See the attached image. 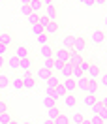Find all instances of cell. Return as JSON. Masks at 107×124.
Returning <instances> with one entry per match:
<instances>
[{
	"instance_id": "cell-1",
	"label": "cell",
	"mask_w": 107,
	"mask_h": 124,
	"mask_svg": "<svg viewBox=\"0 0 107 124\" xmlns=\"http://www.w3.org/2000/svg\"><path fill=\"white\" fill-rule=\"evenodd\" d=\"M53 58H54L56 62H62V64H68V62H69V51H68V49H64V47H54Z\"/></svg>"
},
{
	"instance_id": "cell-2",
	"label": "cell",
	"mask_w": 107,
	"mask_h": 124,
	"mask_svg": "<svg viewBox=\"0 0 107 124\" xmlns=\"http://www.w3.org/2000/svg\"><path fill=\"white\" fill-rule=\"evenodd\" d=\"M21 77H23V85H24L26 90H32L34 86L38 85V79H36V75H32V73H23Z\"/></svg>"
},
{
	"instance_id": "cell-3",
	"label": "cell",
	"mask_w": 107,
	"mask_h": 124,
	"mask_svg": "<svg viewBox=\"0 0 107 124\" xmlns=\"http://www.w3.org/2000/svg\"><path fill=\"white\" fill-rule=\"evenodd\" d=\"M34 75H36V79H38V81H41V83H47V81H49V77L53 75V71L47 70V68H43V66H39L38 70H36V73H34Z\"/></svg>"
},
{
	"instance_id": "cell-4",
	"label": "cell",
	"mask_w": 107,
	"mask_h": 124,
	"mask_svg": "<svg viewBox=\"0 0 107 124\" xmlns=\"http://www.w3.org/2000/svg\"><path fill=\"white\" fill-rule=\"evenodd\" d=\"M53 53H54V47L51 45V43H47V45H39V56H41L43 60L53 58Z\"/></svg>"
},
{
	"instance_id": "cell-5",
	"label": "cell",
	"mask_w": 107,
	"mask_h": 124,
	"mask_svg": "<svg viewBox=\"0 0 107 124\" xmlns=\"http://www.w3.org/2000/svg\"><path fill=\"white\" fill-rule=\"evenodd\" d=\"M13 54H15L19 60H23V58H30V51H28V47L26 45H17L15 49H13Z\"/></svg>"
},
{
	"instance_id": "cell-6",
	"label": "cell",
	"mask_w": 107,
	"mask_h": 124,
	"mask_svg": "<svg viewBox=\"0 0 107 124\" xmlns=\"http://www.w3.org/2000/svg\"><path fill=\"white\" fill-rule=\"evenodd\" d=\"M62 86L66 88V92L75 94V90H77V81L73 77H66V79H62Z\"/></svg>"
},
{
	"instance_id": "cell-7",
	"label": "cell",
	"mask_w": 107,
	"mask_h": 124,
	"mask_svg": "<svg viewBox=\"0 0 107 124\" xmlns=\"http://www.w3.org/2000/svg\"><path fill=\"white\" fill-rule=\"evenodd\" d=\"M99 75H101V70H99L98 62L90 60V66H88V71H86V77H90V79H98Z\"/></svg>"
},
{
	"instance_id": "cell-8",
	"label": "cell",
	"mask_w": 107,
	"mask_h": 124,
	"mask_svg": "<svg viewBox=\"0 0 107 124\" xmlns=\"http://www.w3.org/2000/svg\"><path fill=\"white\" fill-rule=\"evenodd\" d=\"M84 49H86V39H84L83 36H75V43H73V49H71V51L83 54Z\"/></svg>"
},
{
	"instance_id": "cell-9",
	"label": "cell",
	"mask_w": 107,
	"mask_h": 124,
	"mask_svg": "<svg viewBox=\"0 0 107 124\" xmlns=\"http://www.w3.org/2000/svg\"><path fill=\"white\" fill-rule=\"evenodd\" d=\"M92 43H96V45H101L103 41H105V32L101 30V28H94L92 30Z\"/></svg>"
},
{
	"instance_id": "cell-10",
	"label": "cell",
	"mask_w": 107,
	"mask_h": 124,
	"mask_svg": "<svg viewBox=\"0 0 107 124\" xmlns=\"http://www.w3.org/2000/svg\"><path fill=\"white\" fill-rule=\"evenodd\" d=\"M62 103H64V107H68V109H73L77 107V96L75 94H66L64 98H62Z\"/></svg>"
},
{
	"instance_id": "cell-11",
	"label": "cell",
	"mask_w": 107,
	"mask_h": 124,
	"mask_svg": "<svg viewBox=\"0 0 107 124\" xmlns=\"http://www.w3.org/2000/svg\"><path fill=\"white\" fill-rule=\"evenodd\" d=\"M19 70L23 71V73H32V70H34V62H32V58H23Z\"/></svg>"
},
{
	"instance_id": "cell-12",
	"label": "cell",
	"mask_w": 107,
	"mask_h": 124,
	"mask_svg": "<svg viewBox=\"0 0 107 124\" xmlns=\"http://www.w3.org/2000/svg\"><path fill=\"white\" fill-rule=\"evenodd\" d=\"M60 85H62V79H60V75L53 71V75L49 77V81L45 83V86H47V88H56V86H60Z\"/></svg>"
},
{
	"instance_id": "cell-13",
	"label": "cell",
	"mask_w": 107,
	"mask_h": 124,
	"mask_svg": "<svg viewBox=\"0 0 107 124\" xmlns=\"http://www.w3.org/2000/svg\"><path fill=\"white\" fill-rule=\"evenodd\" d=\"M6 66H8L9 70H19V66H21V60L17 58L15 54H9V56H6Z\"/></svg>"
},
{
	"instance_id": "cell-14",
	"label": "cell",
	"mask_w": 107,
	"mask_h": 124,
	"mask_svg": "<svg viewBox=\"0 0 107 124\" xmlns=\"http://www.w3.org/2000/svg\"><path fill=\"white\" fill-rule=\"evenodd\" d=\"M90 109H92V113H94V115H99L103 120H107V107H105V105H101L99 100H98V103H96L94 107H90Z\"/></svg>"
},
{
	"instance_id": "cell-15",
	"label": "cell",
	"mask_w": 107,
	"mask_h": 124,
	"mask_svg": "<svg viewBox=\"0 0 107 124\" xmlns=\"http://www.w3.org/2000/svg\"><path fill=\"white\" fill-rule=\"evenodd\" d=\"M0 43H4V45H13V36H11V32L9 30H0Z\"/></svg>"
},
{
	"instance_id": "cell-16",
	"label": "cell",
	"mask_w": 107,
	"mask_h": 124,
	"mask_svg": "<svg viewBox=\"0 0 107 124\" xmlns=\"http://www.w3.org/2000/svg\"><path fill=\"white\" fill-rule=\"evenodd\" d=\"M73 43H75V36H71V34H66L64 38H62V45L64 49H68V51H71L73 49Z\"/></svg>"
},
{
	"instance_id": "cell-17",
	"label": "cell",
	"mask_w": 107,
	"mask_h": 124,
	"mask_svg": "<svg viewBox=\"0 0 107 124\" xmlns=\"http://www.w3.org/2000/svg\"><path fill=\"white\" fill-rule=\"evenodd\" d=\"M98 86H99L98 79H90V77H88V85H86L84 94H96V92H98Z\"/></svg>"
},
{
	"instance_id": "cell-18",
	"label": "cell",
	"mask_w": 107,
	"mask_h": 124,
	"mask_svg": "<svg viewBox=\"0 0 107 124\" xmlns=\"http://www.w3.org/2000/svg\"><path fill=\"white\" fill-rule=\"evenodd\" d=\"M83 103L86 105V107H94V105L98 103L96 94H84V96H83Z\"/></svg>"
},
{
	"instance_id": "cell-19",
	"label": "cell",
	"mask_w": 107,
	"mask_h": 124,
	"mask_svg": "<svg viewBox=\"0 0 107 124\" xmlns=\"http://www.w3.org/2000/svg\"><path fill=\"white\" fill-rule=\"evenodd\" d=\"M83 62V54L75 53V51H69V62L68 64H71V66H79Z\"/></svg>"
},
{
	"instance_id": "cell-20",
	"label": "cell",
	"mask_w": 107,
	"mask_h": 124,
	"mask_svg": "<svg viewBox=\"0 0 107 124\" xmlns=\"http://www.w3.org/2000/svg\"><path fill=\"white\" fill-rule=\"evenodd\" d=\"M45 32L51 36V38H53V36H56V34L60 32V26H58V23H56V21H51V23H49V26L45 28Z\"/></svg>"
},
{
	"instance_id": "cell-21",
	"label": "cell",
	"mask_w": 107,
	"mask_h": 124,
	"mask_svg": "<svg viewBox=\"0 0 107 124\" xmlns=\"http://www.w3.org/2000/svg\"><path fill=\"white\" fill-rule=\"evenodd\" d=\"M9 86H13L17 92H19V90H23V88H24V85H23V77H21V75H19V77H11V85H9Z\"/></svg>"
},
{
	"instance_id": "cell-22",
	"label": "cell",
	"mask_w": 107,
	"mask_h": 124,
	"mask_svg": "<svg viewBox=\"0 0 107 124\" xmlns=\"http://www.w3.org/2000/svg\"><path fill=\"white\" fill-rule=\"evenodd\" d=\"M28 6H30L32 13H38V15H39V11L43 9V4H41V0H32V2L28 4Z\"/></svg>"
},
{
	"instance_id": "cell-23",
	"label": "cell",
	"mask_w": 107,
	"mask_h": 124,
	"mask_svg": "<svg viewBox=\"0 0 107 124\" xmlns=\"http://www.w3.org/2000/svg\"><path fill=\"white\" fill-rule=\"evenodd\" d=\"M36 41H38V45H47V43L51 41V36H49L47 32H43V34L36 36Z\"/></svg>"
},
{
	"instance_id": "cell-24",
	"label": "cell",
	"mask_w": 107,
	"mask_h": 124,
	"mask_svg": "<svg viewBox=\"0 0 107 124\" xmlns=\"http://www.w3.org/2000/svg\"><path fill=\"white\" fill-rule=\"evenodd\" d=\"M58 75H60L62 79H66V77H71V64H64Z\"/></svg>"
},
{
	"instance_id": "cell-25",
	"label": "cell",
	"mask_w": 107,
	"mask_h": 124,
	"mask_svg": "<svg viewBox=\"0 0 107 124\" xmlns=\"http://www.w3.org/2000/svg\"><path fill=\"white\" fill-rule=\"evenodd\" d=\"M45 15L49 17L51 21L56 19V8H54V4H53V6H45Z\"/></svg>"
},
{
	"instance_id": "cell-26",
	"label": "cell",
	"mask_w": 107,
	"mask_h": 124,
	"mask_svg": "<svg viewBox=\"0 0 107 124\" xmlns=\"http://www.w3.org/2000/svg\"><path fill=\"white\" fill-rule=\"evenodd\" d=\"M86 85H88V77H86V75H83V77H79L77 79V88H79V90H86Z\"/></svg>"
},
{
	"instance_id": "cell-27",
	"label": "cell",
	"mask_w": 107,
	"mask_h": 124,
	"mask_svg": "<svg viewBox=\"0 0 107 124\" xmlns=\"http://www.w3.org/2000/svg\"><path fill=\"white\" fill-rule=\"evenodd\" d=\"M9 85H11V77L0 73V88H6V86H9Z\"/></svg>"
},
{
	"instance_id": "cell-28",
	"label": "cell",
	"mask_w": 107,
	"mask_h": 124,
	"mask_svg": "<svg viewBox=\"0 0 107 124\" xmlns=\"http://www.w3.org/2000/svg\"><path fill=\"white\" fill-rule=\"evenodd\" d=\"M62 111L58 107H51V109H47V118H51V120H54V118H56V116L60 115Z\"/></svg>"
},
{
	"instance_id": "cell-29",
	"label": "cell",
	"mask_w": 107,
	"mask_h": 124,
	"mask_svg": "<svg viewBox=\"0 0 107 124\" xmlns=\"http://www.w3.org/2000/svg\"><path fill=\"white\" fill-rule=\"evenodd\" d=\"M54 124H69V116L66 113H60V115L54 118Z\"/></svg>"
},
{
	"instance_id": "cell-30",
	"label": "cell",
	"mask_w": 107,
	"mask_h": 124,
	"mask_svg": "<svg viewBox=\"0 0 107 124\" xmlns=\"http://www.w3.org/2000/svg\"><path fill=\"white\" fill-rule=\"evenodd\" d=\"M43 107H45V109L56 107V100H53V98H49V96H45V98H43Z\"/></svg>"
},
{
	"instance_id": "cell-31",
	"label": "cell",
	"mask_w": 107,
	"mask_h": 124,
	"mask_svg": "<svg viewBox=\"0 0 107 124\" xmlns=\"http://www.w3.org/2000/svg\"><path fill=\"white\" fill-rule=\"evenodd\" d=\"M83 75H84V73L81 71V68H79V66H71V77L75 79V81H77L79 77H83Z\"/></svg>"
},
{
	"instance_id": "cell-32",
	"label": "cell",
	"mask_w": 107,
	"mask_h": 124,
	"mask_svg": "<svg viewBox=\"0 0 107 124\" xmlns=\"http://www.w3.org/2000/svg\"><path fill=\"white\" fill-rule=\"evenodd\" d=\"M49 23H51V19H49V17H47L45 13H43V15H39V21H38V24L41 26V28H47V26H49Z\"/></svg>"
},
{
	"instance_id": "cell-33",
	"label": "cell",
	"mask_w": 107,
	"mask_h": 124,
	"mask_svg": "<svg viewBox=\"0 0 107 124\" xmlns=\"http://www.w3.org/2000/svg\"><path fill=\"white\" fill-rule=\"evenodd\" d=\"M83 120H84V116L81 115V113H75V115L69 118V124H81Z\"/></svg>"
},
{
	"instance_id": "cell-34",
	"label": "cell",
	"mask_w": 107,
	"mask_h": 124,
	"mask_svg": "<svg viewBox=\"0 0 107 124\" xmlns=\"http://www.w3.org/2000/svg\"><path fill=\"white\" fill-rule=\"evenodd\" d=\"M38 21H39V15H38V13H32V15H28V17H26V23L30 24V26L38 24Z\"/></svg>"
},
{
	"instance_id": "cell-35",
	"label": "cell",
	"mask_w": 107,
	"mask_h": 124,
	"mask_svg": "<svg viewBox=\"0 0 107 124\" xmlns=\"http://www.w3.org/2000/svg\"><path fill=\"white\" fill-rule=\"evenodd\" d=\"M11 120H13V118H11V115H9V111H8V113H2V115H0V124H9Z\"/></svg>"
},
{
	"instance_id": "cell-36",
	"label": "cell",
	"mask_w": 107,
	"mask_h": 124,
	"mask_svg": "<svg viewBox=\"0 0 107 124\" xmlns=\"http://www.w3.org/2000/svg\"><path fill=\"white\" fill-rule=\"evenodd\" d=\"M41 66L53 71V68H54V60H53V58H49V60H43V62H41Z\"/></svg>"
},
{
	"instance_id": "cell-37",
	"label": "cell",
	"mask_w": 107,
	"mask_h": 124,
	"mask_svg": "<svg viewBox=\"0 0 107 124\" xmlns=\"http://www.w3.org/2000/svg\"><path fill=\"white\" fill-rule=\"evenodd\" d=\"M88 66H90V60H84V58H83V62L79 64V68H81V71H83L84 75H86V71H88Z\"/></svg>"
},
{
	"instance_id": "cell-38",
	"label": "cell",
	"mask_w": 107,
	"mask_h": 124,
	"mask_svg": "<svg viewBox=\"0 0 107 124\" xmlns=\"http://www.w3.org/2000/svg\"><path fill=\"white\" fill-rule=\"evenodd\" d=\"M19 11H21V15H24V17L32 15V9H30V6H21V8H19Z\"/></svg>"
},
{
	"instance_id": "cell-39",
	"label": "cell",
	"mask_w": 107,
	"mask_h": 124,
	"mask_svg": "<svg viewBox=\"0 0 107 124\" xmlns=\"http://www.w3.org/2000/svg\"><path fill=\"white\" fill-rule=\"evenodd\" d=\"M98 83H99V86H103V88H107V73H101L98 77Z\"/></svg>"
},
{
	"instance_id": "cell-40",
	"label": "cell",
	"mask_w": 107,
	"mask_h": 124,
	"mask_svg": "<svg viewBox=\"0 0 107 124\" xmlns=\"http://www.w3.org/2000/svg\"><path fill=\"white\" fill-rule=\"evenodd\" d=\"M43 32H45V28H41L39 24H34V26H32V34H34V36H39V34H43Z\"/></svg>"
},
{
	"instance_id": "cell-41",
	"label": "cell",
	"mask_w": 107,
	"mask_h": 124,
	"mask_svg": "<svg viewBox=\"0 0 107 124\" xmlns=\"http://www.w3.org/2000/svg\"><path fill=\"white\" fill-rule=\"evenodd\" d=\"M8 53H9V47L8 45H4V43H0V56H8Z\"/></svg>"
},
{
	"instance_id": "cell-42",
	"label": "cell",
	"mask_w": 107,
	"mask_h": 124,
	"mask_svg": "<svg viewBox=\"0 0 107 124\" xmlns=\"http://www.w3.org/2000/svg\"><path fill=\"white\" fill-rule=\"evenodd\" d=\"M90 122H92V124H103V122H105V120H103V118H101V116H99V115H92Z\"/></svg>"
},
{
	"instance_id": "cell-43",
	"label": "cell",
	"mask_w": 107,
	"mask_h": 124,
	"mask_svg": "<svg viewBox=\"0 0 107 124\" xmlns=\"http://www.w3.org/2000/svg\"><path fill=\"white\" fill-rule=\"evenodd\" d=\"M81 4H83L84 8H94V6H96V0H83Z\"/></svg>"
},
{
	"instance_id": "cell-44",
	"label": "cell",
	"mask_w": 107,
	"mask_h": 124,
	"mask_svg": "<svg viewBox=\"0 0 107 124\" xmlns=\"http://www.w3.org/2000/svg\"><path fill=\"white\" fill-rule=\"evenodd\" d=\"M8 111H9L8 103H6V101H2V100H0V115H2V113H8Z\"/></svg>"
},
{
	"instance_id": "cell-45",
	"label": "cell",
	"mask_w": 107,
	"mask_h": 124,
	"mask_svg": "<svg viewBox=\"0 0 107 124\" xmlns=\"http://www.w3.org/2000/svg\"><path fill=\"white\" fill-rule=\"evenodd\" d=\"M53 60H54V58H53ZM62 66H64V64H62V62H56V60H54V68H53V71H54V73H60V70H62Z\"/></svg>"
},
{
	"instance_id": "cell-46",
	"label": "cell",
	"mask_w": 107,
	"mask_h": 124,
	"mask_svg": "<svg viewBox=\"0 0 107 124\" xmlns=\"http://www.w3.org/2000/svg\"><path fill=\"white\" fill-rule=\"evenodd\" d=\"M4 68H6V58H4V56H0V71L4 70Z\"/></svg>"
},
{
	"instance_id": "cell-47",
	"label": "cell",
	"mask_w": 107,
	"mask_h": 124,
	"mask_svg": "<svg viewBox=\"0 0 107 124\" xmlns=\"http://www.w3.org/2000/svg\"><path fill=\"white\" fill-rule=\"evenodd\" d=\"M41 4H43V8H45V6H53L54 0H41Z\"/></svg>"
},
{
	"instance_id": "cell-48",
	"label": "cell",
	"mask_w": 107,
	"mask_h": 124,
	"mask_svg": "<svg viewBox=\"0 0 107 124\" xmlns=\"http://www.w3.org/2000/svg\"><path fill=\"white\" fill-rule=\"evenodd\" d=\"M30 2H32V0H19V4H21V6H28Z\"/></svg>"
},
{
	"instance_id": "cell-49",
	"label": "cell",
	"mask_w": 107,
	"mask_h": 124,
	"mask_svg": "<svg viewBox=\"0 0 107 124\" xmlns=\"http://www.w3.org/2000/svg\"><path fill=\"white\" fill-rule=\"evenodd\" d=\"M107 0H96V6H105Z\"/></svg>"
},
{
	"instance_id": "cell-50",
	"label": "cell",
	"mask_w": 107,
	"mask_h": 124,
	"mask_svg": "<svg viewBox=\"0 0 107 124\" xmlns=\"http://www.w3.org/2000/svg\"><path fill=\"white\" fill-rule=\"evenodd\" d=\"M99 103H101V105H105V107H107V98H101V100H99Z\"/></svg>"
},
{
	"instance_id": "cell-51",
	"label": "cell",
	"mask_w": 107,
	"mask_h": 124,
	"mask_svg": "<svg viewBox=\"0 0 107 124\" xmlns=\"http://www.w3.org/2000/svg\"><path fill=\"white\" fill-rule=\"evenodd\" d=\"M43 124H54V120H51V118H45V120H43Z\"/></svg>"
},
{
	"instance_id": "cell-52",
	"label": "cell",
	"mask_w": 107,
	"mask_h": 124,
	"mask_svg": "<svg viewBox=\"0 0 107 124\" xmlns=\"http://www.w3.org/2000/svg\"><path fill=\"white\" fill-rule=\"evenodd\" d=\"M81 124H92V122H90V118H84V120H83Z\"/></svg>"
},
{
	"instance_id": "cell-53",
	"label": "cell",
	"mask_w": 107,
	"mask_h": 124,
	"mask_svg": "<svg viewBox=\"0 0 107 124\" xmlns=\"http://www.w3.org/2000/svg\"><path fill=\"white\" fill-rule=\"evenodd\" d=\"M21 124H32L30 120H21Z\"/></svg>"
},
{
	"instance_id": "cell-54",
	"label": "cell",
	"mask_w": 107,
	"mask_h": 124,
	"mask_svg": "<svg viewBox=\"0 0 107 124\" xmlns=\"http://www.w3.org/2000/svg\"><path fill=\"white\" fill-rule=\"evenodd\" d=\"M103 24H105V28H107V15H105V19H103Z\"/></svg>"
},
{
	"instance_id": "cell-55",
	"label": "cell",
	"mask_w": 107,
	"mask_h": 124,
	"mask_svg": "<svg viewBox=\"0 0 107 124\" xmlns=\"http://www.w3.org/2000/svg\"><path fill=\"white\" fill-rule=\"evenodd\" d=\"M9 124H21V122H17V120H11V122H9Z\"/></svg>"
},
{
	"instance_id": "cell-56",
	"label": "cell",
	"mask_w": 107,
	"mask_h": 124,
	"mask_svg": "<svg viewBox=\"0 0 107 124\" xmlns=\"http://www.w3.org/2000/svg\"><path fill=\"white\" fill-rule=\"evenodd\" d=\"M2 2H4V0H0V4H2Z\"/></svg>"
},
{
	"instance_id": "cell-57",
	"label": "cell",
	"mask_w": 107,
	"mask_h": 124,
	"mask_svg": "<svg viewBox=\"0 0 107 124\" xmlns=\"http://www.w3.org/2000/svg\"><path fill=\"white\" fill-rule=\"evenodd\" d=\"M105 8H107V2H105Z\"/></svg>"
},
{
	"instance_id": "cell-58",
	"label": "cell",
	"mask_w": 107,
	"mask_h": 124,
	"mask_svg": "<svg viewBox=\"0 0 107 124\" xmlns=\"http://www.w3.org/2000/svg\"><path fill=\"white\" fill-rule=\"evenodd\" d=\"M79 2H83V0H79Z\"/></svg>"
}]
</instances>
